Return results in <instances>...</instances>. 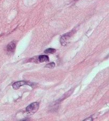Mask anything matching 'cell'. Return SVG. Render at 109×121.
Returning a JSON list of instances; mask_svg holds the SVG:
<instances>
[{
    "label": "cell",
    "mask_w": 109,
    "mask_h": 121,
    "mask_svg": "<svg viewBox=\"0 0 109 121\" xmlns=\"http://www.w3.org/2000/svg\"><path fill=\"white\" fill-rule=\"evenodd\" d=\"M39 106V103L37 102L31 104L26 108V111L29 114H34L38 110Z\"/></svg>",
    "instance_id": "cell-1"
},
{
    "label": "cell",
    "mask_w": 109,
    "mask_h": 121,
    "mask_svg": "<svg viewBox=\"0 0 109 121\" xmlns=\"http://www.w3.org/2000/svg\"><path fill=\"white\" fill-rule=\"evenodd\" d=\"M25 85H31V83L29 82H27V81H20L13 83V85H12V87H13V88L14 89L16 90L18 89L19 87L22 86H24Z\"/></svg>",
    "instance_id": "cell-2"
},
{
    "label": "cell",
    "mask_w": 109,
    "mask_h": 121,
    "mask_svg": "<svg viewBox=\"0 0 109 121\" xmlns=\"http://www.w3.org/2000/svg\"><path fill=\"white\" fill-rule=\"evenodd\" d=\"M71 33H67V34H65L63 36L61 37L60 39V42L61 44L63 45H66L67 44V42L69 40V38H70L71 36Z\"/></svg>",
    "instance_id": "cell-3"
},
{
    "label": "cell",
    "mask_w": 109,
    "mask_h": 121,
    "mask_svg": "<svg viewBox=\"0 0 109 121\" xmlns=\"http://www.w3.org/2000/svg\"><path fill=\"white\" fill-rule=\"evenodd\" d=\"M16 43L14 42H11L7 46V49L8 52H10V53L13 52L16 49Z\"/></svg>",
    "instance_id": "cell-4"
},
{
    "label": "cell",
    "mask_w": 109,
    "mask_h": 121,
    "mask_svg": "<svg viewBox=\"0 0 109 121\" xmlns=\"http://www.w3.org/2000/svg\"><path fill=\"white\" fill-rule=\"evenodd\" d=\"M38 60L39 62H46L49 61V58L46 55H42L39 56L38 57Z\"/></svg>",
    "instance_id": "cell-5"
},
{
    "label": "cell",
    "mask_w": 109,
    "mask_h": 121,
    "mask_svg": "<svg viewBox=\"0 0 109 121\" xmlns=\"http://www.w3.org/2000/svg\"><path fill=\"white\" fill-rule=\"evenodd\" d=\"M55 49H53V48H49V49H47L46 50L44 51V52L45 53H54V52H55Z\"/></svg>",
    "instance_id": "cell-6"
},
{
    "label": "cell",
    "mask_w": 109,
    "mask_h": 121,
    "mask_svg": "<svg viewBox=\"0 0 109 121\" xmlns=\"http://www.w3.org/2000/svg\"><path fill=\"white\" fill-rule=\"evenodd\" d=\"M55 66V63H54V62H51V63L47 64L45 66V67L49 68H54Z\"/></svg>",
    "instance_id": "cell-7"
}]
</instances>
